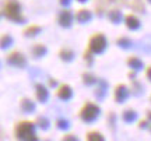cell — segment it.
<instances>
[{
	"mask_svg": "<svg viewBox=\"0 0 151 141\" xmlns=\"http://www.w3.org/2000/svg\"><path fill=\"white\" fill-rule=\"evenodd\" d=\"M144 74H146V78H147V80L151 82V64L147 66L146 69H144Z\"/></svg>",
	"mask_w": 151,
	"mask_h": 141,
	"instance_id": "32",
	"label": "cell"
},
{
	"mask_svg": "<svg viewBox=\"0 0 151 141\" xmlns=\"http://www.w3.org/2000/svg\"><path fill=\"white\" fill-rule=\"evenodd\" d=\"M34 122H35V125H37L38 129H41L42 131H46L49 127H50V122H49V119L46 116H38Z\"/></svg>",
	"mask_w": 151,
	"mask_h": 141,
	"instance_id": "20",
	"label": "cell"
},
{
	"mask_svg": "<svg viewBox=\"0 0 151 141\" xmlns=\"http://www.w3.org/2000/svg\"><path fill=\"white\" fill-rule=\"evenodd\" d=\"M126 64H127V67L130 70H134V71H141L143 69H146L144 67V62L139 56H134V54H132V56H129L126 59Z\"/></svg>",
	"mask_w": 151,
	"mask_h": 141,
	"instance_id": "10",
	"label": "cell"
},
{
	"mask_svg": "<svg viewBox=\"0 0 151 141\" xmlns=\"http://www.w3.org/2000/svg\"><path fill=\"white\" fill-rule=\"evenodd\" d=\"M59 85H60V84L58 82V80H56V78H53V77H50V78H49L48 88H55V89H56V88L59 87Z\"/></svg>",
	"mask_w": 151,
	"mask_h": 141,
	"instance_id": "31",
	"label": "cell"
},
{
	"mask_svg": "<svg viewBox=\"0 0 151 141\" xmlns=\"http://www.w3.org/2000/svg\"><path fill=\"white\" fill-rule=\"evenodd\" d=\"M37 125L31 120H20L13 127L16 141H41L37 134Z\"/></svg>",
	"mask_w": 151,
	"mask_h": 141,
	"instance_id": "1",
	"label": "cell"
},
{
	"mask_svg": "<svg viewBox=\"0 0 151 141\" xmlns=\"http://www.w3.org/2000/svg\"><path fill=\"white\" fill-rule=\"evenodd\" d=\"M136 74H137V71H134V70H130L129 73H127V77L130 78V81H132V80H136Z\"/></svg>",
	"mask_w": 151,
	"mask_h": 141,
	"instance_id": "33",
	"label": "cell"
},
{
	"mask_svg": "<svg viewBox=\"0 0 151 141\" xmlns=\"http://www.w3.org/2000/svg\"><path fill=\"white\" fill-rule=\"evenodd\" d=\"M116 45H118L119 48L124 49V50H129V49L133 48V41L127 37H119L116 39Z\"/></svg>",
	"mask_w": 151,
	"mask_h": 141,
	"instance_id": "21",
	"label": "cell"
},
{
	"mask_svg": "<svg viewBox=\"0 0 151 141\" xmlns=\"http://www.w3.org/2000/svg\"><path fill=\"white\" fill-rule=\"evenodd\" d=\"M55 127L60 131L67 133V130L70 129V122L67 119H65V117H59V119H56V122H55Z\"/></svg>",
	"mask_w": 151,
	"mask_h": 141,
	"instance_id": "23",
	"label": "cell"
},
{
	"mask_svg": "<svg viewBox=\"0 0 151 141\" xmlns=\"http://www.w3.org/2000/svg\"><path fill=\"white\" fill-rule=\"evenodd\" d=\"M29 52L32 59H42L48 54V46L45 44H34Z\"/></svg>",
	"mask_w": 151,
	"mask_h": 141,
	"instance_id": "11",
	"label": "cell"
},
{
	"mask_svg": "<svg viewBox=\"0 0 151 141\" xmlns=\"http://www.w3.org/2000/svg\"><path fill=\"white\" fill-rule=\"evenodd\" d=\"M124 25H126L127 29H130V31H136V29L140 28L141 22L136 14H132V13H130V14H127V16L124 17Z\"/></svg>",
	"mask_w": 151,
	"mask_h": 141,
	"instance_id": "16",
	"label": "cell"
},
{
	"mask_svg": "<svg viewBox=\"0 0 151 141\" xmlns=\"http://www.w3.org/2000/svg\"><path fill=\"white\" fill-rule=\"evenodd\" d=\"M150 102H151V95H150Z\"/></svg>",
	"mask_w": 151,
	"mask_h": 141,
	"instance_id": "38",
	"label": "cell"
},
{
	"mask_svg": "<svg viewBox=\"0 0 151 141\" xmlns=\"http://www.w3.org/2000/svg\"><path fill=\"white\" fill-rule=\"evenodd\" d=\"M148 1H150V3H151V0H148Z\"/></svg>",
	"mask_w": 151,
	"mask_h": 141,
	"instance_id": "39",
	"label": "cell"
},
{
	"mask_svg": "<svg viewBox=\"0 0 151 141\" xmlns=\"http://www.w3.org/2000/svg\"><path fill=\"white\" fill-rule=\"evenodd\" d=\"M98 80H99V78H98L94 73H91V71H84V73L81 74V81H83V84L87 85V87H94V85H97Z\"/></svg>",
	"mask_w": 151,
	"mask_h": 141,
	"instance_id": "17",
	"label": "cell"
},
{
	"mask_svg": "<svg viewBox=\"0 0 151 141\" xmlns=\"http://www.w3.org/2000/svg\"><path fill=\"white\" fill-rule=\"evenodd\" d=\"M101 116V106L98 103L92 102V101H87L83 103V106L78 110V119L86 123V125H91Z\"/></svg>",
	"mask_w": 151,
	"mask_h": 141,
	"instance_id": "2",
	"label": "cell"
},
{
	"mask_svg": "<svg viewBox=\"0 0 151 141\" xmlns=\"http://www.w3.org/2000/svg\"><path fill=\"white\" fill-rule=\"evenodd\" d=\"M146 119L150 120V123H151V109H147V112H146Z\"/></svg>",
	"mask_w": 151,
	"mask_h": 141,
	"instance_id": "34",
	"label": "cell"
},
{
	"mask_svg": "<svg viewBox=\"0 0 151 141\" xmlns=\"http://www.w3.org/2000/svg\"><path fill=\"white\" fill-rule=\"evenodd\" d=\"M58 56H59V59L62 60L63 63H71L76 57V53L71 48H69V46H63V48H60Z\"/></svg>",
	"mask_w": 151,
	"mask_h": 141,
	"instance_id": "15",
	"label": "cell"
},
{
	"mask_svg": "<svg viewBox=\"0 0 151 141\" xmlns=\"http://www.w3.org/2000/svg\"><path fill=\"white\" fill-rule=\"evenodd\" d=\"M137 117H139V115H137V112H136V109H133V108L123 109V110H122V115H120V119H122V122H123V123H126V125L134 123L136 120H137Z\"/></svg>",
	"mask_w": 151,
	"mask_h": 141,
	"instance_id": "12",
	"label": "cell"
},
{
	"mask_svg": "<svg viewBox=\"0 0 151 141\" xmlns=\"http://www.w3.org/2000/svg\"><path fill=\"white\" fill-rule=\"evenodd\" d=\"M108 127L112 131L116 130V113L113 110H111L108 113Z\"/></svg>",
	"mask_w": 151,
	"mask_h": 141,
	"instance_id": "27",
	"label": "cell"
},
{
	"mask_svg": "<svg viewBox=\"0 0 151 141\" xmlns=\"http://www.w3.org/2000/svg\"><path fill=\"white\" fill-rule=\"evenodd\" d=\"M130 94H132L130 87H127L124 82H119L113 88V101L116 103H124L129 99Z\"/></svg>",
	"mask_w": 151,
	"mask_h": 141,
	"instance_id": "6",
	"label": "cell"
},
{
	"mask_svg": "<svg viewBox=\"0 0 151 141\" xmlns=\"http://www.w3.org/2000/svg\"><path fill=\"white\" fill-rule=\"evenodd\" d=\"M76 21L78 22V24H86V22H88L92 18V14L90 10H86V9H81V10H78L77 13H76Z\"/></svg>",
	"mask_w": 151,
	"mask_h": 141,
	"instance_id": "18",
	"label": "cell"
},
{
	"mask_svg": "<svg viewBox=\"0 0 151 141\" xmlns=\"http://www.w3.org/2000/svg\"><path fill=\"white\" fill-rule=\"evenodd\" d=\"M108 82L105 81L104 78H99L98 80V84L95 85V91H94V94H95V98H97L98 101H102L104 98H105V95H106V92H108Z\"/></svg>",
	"mask_w": 151,
	"mask_h": 141,
	"instance_id": "13",
	"label": "cell"
},
{
	"mask_svg": "<svg viewBox=\"0 0 151 141\" xmlns=\"http://www.w3.org/2000/svg\"><path fill=\"white\" fill-rule=\"evenodd\" d=\"M13 42H14V39H13V37L11 35H9V34H3L1 35V49H9L10 46H13Z\"/></svg>",
	"mask_w": 151,
	"mask_h": 141,
	"instance_id": "26",
	"label": "cell"
},
{
	"mask_svg": "<svg viewBox=\"0 0 151 141\" xmlns=\"http://www.w3.org/2000/svg\"><path fill=\"white\" fill-rule=\"evenodd\" d=\"M55 95H56V98H59L60 101L67 102V101H70L71 98H73L74 92H73V88H71V85H69V84L63 82V84H60L59 87L56 88Z\"/></svg>",
	"mask_w": 151,
	"mask_h": 141,
	"instance_id": "7",
	"label": "cell"
},
{
	"mask_svg": "<svg viewBox=\"0 0 151 141\" xmlns=\"http://www.w3.org/2000/svg\"><path fill=\"white\" fill-rule=\"evenodd\" d=\"M1 14L13 22H24L25 18L22 16L21 4L18 0H4L1 6Z\"/></svg>",
	"mask_w": 151,
	"mask_h": 141,
	"instance_id": "3",
	"label": "cell"
},
{
	"mask_svg": "<svg viewBox=\"0 0 151 141\" xmlns=\"http://www.w3.org/2000/svg\"><path fill=\"white\" fill-rule=\"evenodd\" d=\"M150 120L148 119H141L140 122H139V129H143V130H148V127H150Z\"/></svg>",
	"mask_w": 151,
	"mask_h": 141,
	"instance_id": "30",
	"label": "cell"
},
{
	"mask_svg": "<svg viewBox=\"0 0 151 141\" xmlns=\"http://www.w3.org/2000/svg\"><path fill=\"white\" fill-rule=\"evenodd\" d=\"M83 59H84V62L87 63V66L90 67V66H92V63H94V59H95V54L91 53L88 49H86L84 50V53H83Z\"/></svg>",
	"mask_w": 151,
	"mask_h": 141,
	"instance_id": "28",
	"label": "cell"
},
{
	"mask_svg": "<svg viewBox=\"0 0 151 141\" xmlns=\"http://www.w3.org/2000/svg\"><path fill=\"white\" fill-rule=\"evenodd\" d=\"M60 141H80V138L76 136L74 133H65L60 137Z\"/></svg>",
	"mask_w": 151,
	"mask_h": 141,
	"instance_id": "29",
	"label": "cell"
},
{
	"mask_svg": "<svg viewBox=\"0 0 151 141\" xmlns=\"http://www.w3.org/2000/svg\"><path fill=\"white\" fill-rule=\"evenodd\" d=\"M108 48V39L102 32H95L92 34L88 44H87V49L94 54H102Z\"/></svg>",
	"mask_w": 151,
	"mask_h": 141,
	"instance_id": "4",
	"label": "cell"
},
{
	"mask_svg": "<svg viewBox=\"0 0 151 141\" xmlns=\"http://www.w3.org/2000/svg\"><path fill=\"white\" fill-rule=\"evenodd\" d=\"M41 32H42V27L37 25V24H31V25L24 28V31H22L24 37H27V38H34V37L39 35Z\"/></svg>",
	"mask_w": 151,
	"mask_h": 141,
	"instance_id": "19",
	"label": "cell"
},
{
	"mask_svg": "<svg viewBox=\"0 0 151 141\" xmlns=\"http://www.w3.org/2000/svg\"><path fill=\"white\" fill-rule=\"evenodd\" d=\"M148 131H150V133H151V125H150V127H148Z\"/></svg>",
	"mask_w": 151,
	"mask_h": 141,
	"instance_id": "37",
	"label": "cell"
},
{
	"mask_svg": "<svg viewBox=\"0 0 151 141\" xmlns=\"http://www.w3.org/2000/svg\"><path fill=\"white\" fill-rule=\"evenodd\" d=\"M86 141H106L105 137L101 131L98 130H91L86 134Z\"/></svg>",
	"mask_w": 151,
	"mask_h": 141,
	"instance_id": "22",
	"label": "cell"
},
{
	"mask_svg": "<svg viewBox=\"0 0 151 141\" xmlns=\"http://www.w3.org/2000/svg\"><path fill=\"white\" fill-rule=\"evenodd\" d=\"M73 18H74V16H73V13H71L70 10H62L59 13V16H58V22H59L60 27L63 28H70L71 24H73Z\"/></svg>",
	"mask_w": 151,
	"mask_h": 141,
	"instance_id": "9",
	"label": "cell"
},
{
	"mask_svg": "<svg viewBox=\"0 0 151 141\" xmlns=\"http://www.w3.org/2000/svg\"><path fill=\"white\" fill-rule=\"evenodd\" d=\"M130 91H132V95H141L143 91H144V87H143V84L136 78V80H132Z\"/></svg>",
	"mask_w": 151,
	"mask_h": 141,
	"instance_id": "24",
	"label": "cell"
},
{
	"mask_svg": "<svg viewBox=\"0 0 151 141\" xmlns=\"http://www.w3.org/2000/svg\"><path fill=\"white\" fill-rule=\"evenodd\" d=\"M108 18L112 24H119V22H120V18H122V14H120V11H119L118 9H113V10H111L108 13Z\"/></svg>",
	"mask_w": 151,
	"mask_h": 141,
	"instance_id": "25",
	"label": "cell"
},
{
	"mask_svg": "<svg viewBox=\"0 0 151 141\" xmlns=\"http://www.w3.org/2000/svg\"><path fill=\"white\" fill-rule=\"evenodd\" d=\"M59 3L62 6H69L70 4V0H59Z\"/></svg>",
	"mask_w": 151,
	"mask_h": 141,
	"instance_id": "35",
	"label": "cell"
},
{
	"mask_svg": "<svg viewBox=\"0 0 151 141\" xmlns=\"http://www.w3.org/2000/svg\"><path fill=\"white\" fill-rule=\"evenodd\" d=\"M20 109H21L22 113L31 115L35 112L37 105H35V102H34L31 98H21L20 99Z\"/></svg>",
	"mask_w": 151,
	"mask_h": 141,
	"instance_id": "14",
	"label": "cell"
},
{
	"mask_svg": "<svg viewBox=\"0 0 151 141\" xmlns=\"http://www.w3.org/2000/svg\"><path fill=\"white\" fill-rule=\"evenodd\" d=\"M6 63L16 69H25L27 67V56L20 50H11L6 56Z\"/></svg>",
	"mask_w": 151,
	"mask_h": 141,
	"instance_id": "5",
	"label": "cell"
},
{
	"mask_svg": "<svg viewBox=\"0 0 151 141\" xmlns=\"http://www.w3.org/2000/svg\"><path fill=\"white\" fill-rule=\"evenodd\" d=\"M35 99L39 103H46L49 101V88L48 85H45L42 82H37L35 84Z\"/></svg>",
	"mask_w": 151,
	"mask_h": 141,
	"instance_id": "8",
	"label": "cell"
},
{
	"mask_svg": "<svg viewBox=\"0 0 151 141\" xmlns=\"http://www.w3.org/2000/svg\"><path fill=\"white\" fill-rule=\"evenodd\" d=\"M77 1H80V3H84V1H87V0H77Z\"/></svg>",
	"mask_w": 151,
	"mask_h": 141,
	"instance_id": "36",
	"label": "cell"
}]
</instances>
